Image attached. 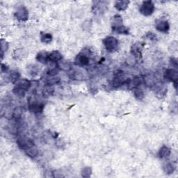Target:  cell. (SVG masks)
Returning a JSON list of instances; mask_svg holds the SVG:
<instances>
[{"label":"cell","instance_id":"obj_1","mask_svg":"<svg viewBox=\"0 0 178 178\" xmlns=\"http://www.w3.org/2000/svg\"><path fill=\"white\" fill-rule=\"evenodd\" d=\"M103 44L108 52H113L118 48V41L114 37L108 36L104 39Z\"/></svg>","mask_w":178,"mask_h":178},{"label":"cell","instance_id":"obj_2","mask_svg":"<svg viewBox=\"0 0 178 178\" xmlns=\"http://www.w3.org/2000/svg\"><path fill=\"white\" fill-rule=\"evenodd\" d=\"M130 81V79L127 77L126 75L124 74L123 72H118L112 81V86L114 88H118L125 84H128Z\"/></svg>","mask_w":178,"mask_h":178},{"label":"cell","instance_id":"obj_3","mask_svg":"<svg viewBox=\"0 0 178 178\" xmlns=\"http://www.w3.org/2000/svg\"><path fill=\"white\" fill-rule=\"evenodd\" d=\"M17 144L18 147L23 150H26L27 149L34 146V143L32 140L25 136H20L17 139Z\"/></svg>","mask_w":178,"mask_h":178},{"label":"cell","instance_id":"obj_4","mask_svg":"<svg viewBox=\"0 0 178 178\" xmlns=\"http://www.w3.org/2000/svg\"><path fill=\"white\" fill-rule=\"evenodd\" d=\"M140 12L144 16H150L154 13V5L152 1H145L143 2L140 8Z\"/></svg>","mask_w":178,"mask_h":178},{"label":"cell","instance_id":"obj_5","mask_svg":"<svg viewBox=\"0 0 178 178\" xmlns=\"http://www.w3.org/2000/svg\"><path fill=\"white\" fill-rule=\"evenodd\" d=\"M164 77L166 80L174 84L175 88L177 89L178 81V72L175 69H167L164 72Z\"/></svg>","mask_w":178,"mask_h":178},{"label":"cell","instance_id":"obj_6","mask_svg":"<svg viewBox=\"0 0 178 178\" xmlns=\"http://www.w3.org/2000/svg\"><path fill=\"white\" fill-rule=\"evenodd\" d=\"M16 18L20 20V21L25 22L27 21L29 18V12L27 8L24 6H21L17 8L16 12L15 13Z\"/></svg>","mask_w":178,"mask_h":178},{"label":"cell","instance_id":"obj_7","mask_svg":"<svg viewBox=\"0 0 178 178\" xmlns=\"http://www.w3.org/2000/svg\"><path fill=\"white\" fill-rule=\"evenodd\" d=\"M45 105L41 103L33 101L29 104V109L33 113H40L44 110Z\"/></svg>","mask_w":178,"mask_h":178},{"label":"cell","instance_id":"obj_8","mask_svg":"<svg viewBox=\"0 0 178 178\" xmlns=\"http://www.w3.org/2000/svg\"><path fill=\"white\" fill-rule=\"evenodd\" d=\"M75 64L76 66L82 67L88 66L89 64V58L86 54L84 53L79 54L75 59Z\"/></svg>","mask_w":178,"mask_h":178},{"label":"cell","instance_id":"obj_9","mask_svg":"<svg viewBox=\"0 0 178 178\" xmlns=\"http://www.w3.org/2000/svg\"><path fill=\"white\" fill-rule=\"evenodd\" d=\"M155 28L157 31L159 32H163V33H167L169 29H170V25H169L168 21L166 20H157L155 23Z\"/></svg>","mask_w":178,"mask_h":178},{"label":"cell","instance_id":"obj_10","mask_svg":"<svg viewBox=\"0 0 178 178\" xmlns=\"http://www.w3.org/2000/svg\"><path fill=\"white\" fill-rule=\"evenodd\" d=\"M154 87V93L157 98H162L168 92L167 86L164 84H156Z\"/></svg>","mask_w":178,"mask_h":178},{"label":"cell","instance_id":"obj_11","mask_svg":"<svg viewBox=\"0 0 178 178\" xmlns=\"http://www.w3.org/2000/svg\"><path fill=\"white\" fill-rule=\"evenodd\" d=\"M57 68L62 71L68 72L70 71H71L72 68V63L68 61L61 59V61H59V62H57Z\"/></svg>","mask_w":178,"mask_h":178},{"label":"cell","instance_id":"obj_12","mask_svg":"<svg viewBox=\"0 0 178 178\" xmlns=\"http://www.w3.org/2000/svg\"><path fill=\"white\" fill-rule=\"evenodd\" d=\"M71 78L76 80H85L88 79V75L84 71L78 70V71H75L73 72H72Z\"/></svg>","mask_w":178,"mask_h":178},{"label":"cell","instance_id":"obj_13","mask_svg":"<svg viewBox=\"0 0 178 178\" xmlns=\"http://www.w3.org/2000/svg\"><path fill=\"white\" fill-rule=\"evenodd\" d=\"M16 86L20 87V89H23L25 90L26 92L30 89L31 86V82L28 80H26V79H23V80H20L18 82H17Z\"/></svg>","mask_w":178,"mask_h":178},{"label":"cell","instance_id":"obj_14","mask_svg":"<svg viewBox=\"0 0 178 178\" xmlns=\"http://www.w3.org/2000/svg\"><path fill=\"white\" fill-rule=\"evenodd\" d=\"M36 60L42 64H46L49 61V54L47 52H40L36 56Z\"/></svg>","mask_w":178,"mask_h":178},{"label":"cell","instance_id":"obj_15","mask_svg":"<svg viewBox=\"0 0 178 178\" xmlns=\"http://www.w3.org/2000/svg\"><path fill=\"white\" fill-rule=\"evenodd\" d=\"M62 59V54L58 51H53L49 54V61L57 63Z\"/></svg>","mask_w":178,"mask_h":178},{"label":"cell","instance_id":"obj_16","mask_svg":"<svg viewBox=\"0 0 178 178\" xmlns=\"http://www.w3.org/2000/svg\"><path fill=\"white\" fill-rule=\"evenodd\" d=\"M20 75L19 72L16 71H11L8 77V80H9L11 84H16V82H18L20 81Z\"/></svg>","mask_w":178,"mask_h":178},{"label":"cell","instance_id":"obj_17","mask_svg":"<svg viewBox=\"0 0 178 178\" xmlns=\"http://www.w3.org/2000/svg\"><path fill=\"white\" fill-rule=\"evenodd\" d=\"M171 149L169 148L167 146H163L161 148V149L159 150V156L161 159H164V158H167L169 156L171 155Z\"/></svg>","mask_w":178,"mask_h":178},{"label":"cell","instance_id":"obj_18","mask_svg":"<svg viewBox=\"0 0 178 178\" xmlns=\"http://www.w3.org/2000/svg\"><path fill=\"white\" fill-rule=\"evenodd\" d=\"M130 4V1H118L115 3V8L120 11H123L127 9Z\"/></svg>","mask_w":178,"mask_h":178},{"label":"cell","instance_id":"obj_19","mask_svg":"<svg viewBox=\"0 0 178 178\" xmlns=\"http://www.w3.org/2000/svg\"><path fill=\"white\" fill-rule=\"evenodd\" d=\"M144 82L149 87H154L156 85V78L153 75H148L144 78Z\"/></svg>","mask_w":178,"mask_h":178},{"label":"cell","instance_id":"obj_20","mask_svg":"<svg viewBox=\"0 0 178 178\" xmlns=\"http://www.w3.org/2000/svg\"><path fill=\"white\" fill-rule=\"evenodd\" d=\"M134 95L135 96V98L139 100H142L144 98V92L141 88H140L139 86L134 88Z\"/></svg>","mask_w":178,"mask_h":178},{"label":"cell","instance_id":"obj_21","mask_svg":"<svg viewBox=\"0 0 178 178\" xmlns=\"http://www.w3.org/2000/svg\"><path fill=\"white\" fill-rule=\"evenodd\" d=\"M40 40H41V42L43 43L49 44V43H50L52 40V34L49 33H43V32H41V34H40Z\"/></svg>","mask_w":178,"mask_h":178},{"label":"cell","instance_id":"obj_22","mask_svg":"<svg viewBox=\"0 0 178 178\" xmlns=\"http://www.w3.org/2000/svg\"><path fill=\"white\" fill-rule=\"evenodd\" d=\"M112 30L118 34H129V30L123 25L118 26V27H112Z\"/></svg>","mask_w":178,"mask_h":178},{"label":"cell","instance_id":"obj_23","mask_svg":"<svg viewBox=\"0 0 178 178\" xmlns=\"http://www.w3.org/2000/svg\"><path fill=\"white\" fill-rule=\"evenodd\" d=\"M131 54H132V55L134 58H141L142 57L139 47L138 45H136V44L132 46V49H131Z\"/></svg>","mask_w":178,"mask_h":178},{"label":"cell","instance_id":"obj_24","mask_svg":"<svg viewBox=\"0 0 178 178\" xmlns=\"http://www.w3.org/2000/svg\"><path fill=\"white\" fill-rule=\"evenodd\" d=\"M25 153L27 154V155H28L29 157H31V158H34V157H36L38 155L39 151H38V149L36 148V147L34 145V146L26 150Z\"/></svg>","mask_w":178,"mask_h":178},{"label":"cell","instance_id":"obj_25","mask_svg":"<svg viewBox=\"0 0 178 178\" xmlns=\"http://www.w3.org/2000/svg\"><path fill=\"white\" fill-rule=\"evenodd\" d=\"M163 171L165 172L166 174H172L175 171V166L173 163H167L163 166Z\"/></svg>","mask_w":178,"mask_h":178},{"label":"cell","instance_id":"obj_26","mask_svg":"<svg viewBox=\"0 0 178 178\" xmlns=\"http://www.w3.org/2000/svg\"><path fill=\"white\" fill-rule=\"evenodd\" d=\"M122 25V19L121 16L116 15L112 20V27H118Z\"/></svg>","mask_w":178,"mask_h":178},{"label":"cell","instance_id":"obj_27","mask_svg":"<svg viewBox=\"0 0 178 178\" xmlns=\"http://www.w3.org/2000/svg\"><path fill=\"white\" fill-rule=\"evenodd\" d=\"M13 93L16 95H17V97L23 98V97H25L26 91H25V90H23V89H20V87H18V86L16 85V86L14 87L13 89Z\"/></svg>","mask_w":178,"mask_h":178},{"label":"cell","instance_id":"obj_28","mask_svg":"<svg viewBox=\"0 0 178 178\" xmlns=\"http://www.w3.org/2000/svg\"><path fill=\"white\" fill-rule=\"evenodd\" d=\"M81 176L83 177H89L92 174V169L89 166H86L82 168L81 172Z\"/></svg>","mask_w":178,"mask_h":178},{"label":"cell","instance_id":"obj_29","mask_svg":"<svg viewBox=\"0 0 178 178\" xmlns=\"http://www.w3.org/2000/svg\"><path fill=\"white\" fill-rule=\"evenodd\" d=\"M8 49V43L4 40V39L1 40V52H2V59L4 57V52L5 51H7Z\"/></svg>","mask_w":178,"mask_h":178},{"label":"cell","instance_id":"obj_30","mask_svg":"<svg viewBox=\"0 0 178 178\" xmlns=\"http://www.w3.org/2000/svg\"><path fill=\"white\" fill-rule=\"evenodd\" d=\"M54 92V90L53 88L52 87V85H47L44 89H43V95L44 96H49V95H51L52 93Z\"/></svg>","mask_w":178,"mask_h":178},{"label":"cell","instance_id":"obj_31","mask_svg":"<svg viewBox=\"0 0 178 178\" xmlns=\"http://www.w3.org/2000/svg\"><path fill=\"white\" fill-rule=\"evenodd\" d=\"M28 69H29V72H30V74H31L32 76L36 75L39 72V68H38V66H35V65L29 66Z\"/></svg>","mask_w":178,"mask_h":178},{"label":"cell","instance_id":"obj_32","mask_svg":"<svg viewBox=\"0 0 178 178\" xmlns=\"http://www.w3.org/2000/svg\"><path fill=\"white\" fill-rule=\"evenodd\" d=\"M47 74H48L49 77H55L58 74V70L56 68H52L49 70Z\"/></svg>","mask_w":178,"mask_h":178},{"label":"cell","instance_id":"obj_33","mask_svg":"<svg viewBox=\"0 0 178 178\" xmlns=\"http://www.w3.org/2000/svg\"><path fill=\"white\" fill-rule=\"evenodd\" d=\"M146 37L148 38V39L152 40H156L157 39V36L154 34L152 33V32H149L146 34Z\"/></svg>","mask_w":178,"mask_h":178},{"label":"cell","instance_id":"obj_34","mask_svg":"<svg viewBox=\"0 0 178 178\" xmlns=\"http://www.w3.org/2000/svg\"><path fill=\"white\" fill-rule=\"evenodd\" d=\"M8 70V67L4 63H2L1 66V71L2 73H4V72H7Z\"/></svg>","mask_w":178,"mask_h":178},{"label":"cell","instance_id":"obj_35","mask_svg":"<svg viewBox=\"0 0 178 178\" xmlns=\"http://www.w3.org/2000/svg\"><path fill=\"white\" fill-rule=\"evenodd\" d=\"M171 63L173 65V66H175L176 68H177V60L176 58H171Z\"/></svg>","mask_w":178,"mask_h":178}]
</instances>
